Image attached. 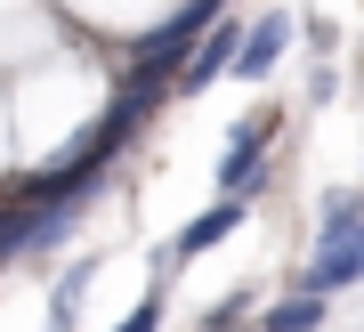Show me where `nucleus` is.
Wrapping results in <instances>:
<instances>
[{"label":"nucleus","instance_id":"423d86ee","mask_svg":"<svg viewBox=\"0 0 364 332\" xmlns=\"http://www.w3.org/2000/svg\"><path fill=\"white\" fill-rule=\"evenodd\" d=\"M316 316H324V292H308V284H299L291 300H275V308H259V332H316Z\"/></svg>","mask_w":364,"mask_h":332},{"label":"nucleus","instance_id":"f257e3e1","mask_svg":"<svg viewBox=\"0 0 364 332\" xmlns=\"http://www.w3.org/2000/svg\"><path fill=\"white\" fill-rule=\"evenodd\" d=\"M235 57H243V25H227V16H219V25L195 41V57L178 65V90H210L219 73H235Z\"/></svg>","mask_w":364,"mask_h":332},{"label":"nucleus","instance_id":"9b49d317","mask_svg":"<svg viewBox=\"0 0 364 332\" xmlns=\"http://www.w3.org/2000/svg\"><path fill=\"white\" fill-rule=\"evenodd\" d=\"M57 332H73V324H57Z\"/></svg>","mask_w":364,"mask_h":332},{"label":"nucleus","instance_id":"20e7f679","mask_svg":"<svg viewBox=\"0 0 364 332\" xmlns=\"http://www.w3.org/2000/svg\"><path fill=\"white\" fill-rule=\"evenodd\" d=\"M364 276V227L356 235H332V243H316V259H308V292H340V284H356Z\"/></svg>","mask_w":364,"mask_h":332},{"label":"nucleus","instance_id":"9d476101","mask_svg":"<svg viewBox=\"0 0 364 332\" xmlns=\"http://www.w3.org/2000/svg\"><path fill=\"white\" fill-rule=\"evenodd\" d=\"M114 332H162V300H138V316H122Z\"/></svg>","mask_w":364,"mask_h":332},{"label":"nucleus","instance_id":"f03ea898","mask_svg":"<svg viewBox=\"0 0 364 332\" xmlns=\"http://www.w3.org/2000/svg\"><path fill=\"white\" fill-rule=\"evenodd\" d=\"M267 138H275V122H235L227 130V162H219V187L227 194H251V187L267 179V170H259V146Z\"/></svg>","mask_w":364,"mask_h":332},{"label":"nucleus","instance_id":"0eeeda50","mask_svg":"<svg viewBox=\"0 0 364 332\" xmlns=\"http://www.w3.org/2000/svg\"><path fill=\"white\" fill-rule=\"evenodd\" d=\"M41 251V227H33V203H16V211H0V259H25Z\"/></svg>","mask_w":364,"mask_h":332},{"label":"nucleus","instance_id":"6e6552de","mask_svg":"<svg viewBox=\"0 0 364 332\" xmlns=\"http://www.w3.org/2000/svg\"><path fill=\"white\" fill-rule=\"evenodd\" d=\"M364 227V194H332V203H324V243L332 235H356Z\"/></svg>","mask_w":364,"mask_h":332},{"label":"nucleus","instance_id":"39448f33","mask_svg":"<svg viewBox=\"0 0 364 332\" xmlns=\"http://www.w3.org/2000/svg\"><path fill=\"white\" fill-rule=\"evenodd\" d=\"M235 227H243V194H227V203H210L203 219H186V235L170 243V251H178V259H203L210 243H227Z\"/></svg>","mask_w":364,"mask_h":332},{"label":"nucleus","instance_id":"1a4fd4ad","mask_svg":"<svg viewBox=\"0 0 364 332\" xmlns=\"http://www.w3.org/2000/svg\"><path fill=\"white\" fill-rule=\"evenodd\" d=\"M90 276H97V259H73V276L57 284V300H49V308H57V324H65L73 308H81V292H90Z\"/></svg>","mask_w":364,"mask_h":332},{"label":"nucleus","instance_id":"7ed1b4c3","mask_svg":"<svg viewBox=\"0 0 364 332\" xmlns=\"http://www.w3.org/2000/svg\"><path fill=\"white\" fill-rule=\"evenodd\" d=\"M291 33H299V16H291V9H267L259 25L243 33V57H235V73H243V81H267V65L291 49Z\"/></svg>","mask_w":364,"mask_h":332}]
</instances>
